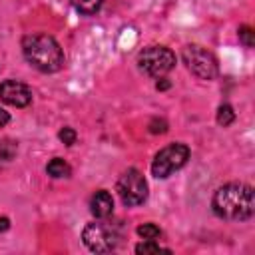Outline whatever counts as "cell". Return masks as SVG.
<instances>
[{
  "label": "cell",
  "instance_id": "cell-1",
  "mask_svg": "<svg viewBox=\"0 0 255 255\" xmlns=\"http://www.w3.org/2000/svg\"><path fill=\"white\" fill-rule=\"evenodd\" d=\"M213 213L227 221H247L255 213V193L247 183H225L215 189L211 199Z\"/></svg>",
  "mask_w": 255,
  "mask_h": 255
},
{
  "label": "cell",
  "instance_id": "cell-2",
  "mask_svg": "<svg viewBox=\"0 0 255 255\" xmlns=\"http://www.w3.org/2000/svg\"><path fill=\"white\" fill-rule=\"evenodd\" d=\"M22 54L26 62L44 72V74H54L64 68L66 56L60 44L56 42L54 36L50 34H28L22 38Z\"/></svg>",
  "mask_w": 255,
  "mask_h": 255
},
{
  "label": "cell",
  "instance_id": "cell-3",
  "mask_svg": "<svg viewBox=\"0 0 255 255\" xmlns=\"http://www.w3.org/2000/svg\"><path fill=\"white\" fill-rule=\"evenodd\" d=\"M82 239L86 247L94 253H110L120 243V229L112 221L100 219L94 223H88L82 231Z\"/></svg>",
  "mask_w": 255,
  "mask_h": 255
},
{
  "label": "cell",
  "instance_id": "cell-4",
  "mask_svg": "<svg viewBox=\"0 0 255 255\" xmlns=\"http://www.w3.org/2000/svg\"><path fill=\"white\" fill-rule=\"evenodd\" d=\"M137 66L149 78H163L175 68V54L165 46H147L137 54Z\"/></svg>",
  "mask_w": 255,
  "mask_h": 255
},
{
  "label": "cell",
  "instance_id": "cell-5",
  "mask_svg": "<svg viewBox=\"0 0 255 255\" xmlns=\"http://www.w3.org/2000/svg\"><path fill=\"white\" fill-rule=\"evenodd\" d=\"M181 60L187 66V70L199 80H215L219 74L217 58L203 46H197V44L185 46L181 52Z\"/></svg>",
  "mask_w": 255,
  "mask_h": 255
},
{
  "label": "cell",
  "instance_id": "cell-6",
  "mask_svg": "<svg viewBox=\"0 0 255 255\" xmlns=\"http://www.w3.org/2000/svg\"><path fill=\"white\" fill-rule=\"evenodd\" d=\"M187 159H189V147L185 143H169L155 153L151 161V175L157 179H165L173 171L183 167Z\"/></svg>",
  "mask_w": 255,
  "mask_h": 255
},
{
  "label": "cell",
  "instance_id": "cell-7",
  "mask_svg": "<svg viewBox=\"0 0 255 255\" xmlns=\"http://www.w3.org/2000/svg\"><path fill=\"white\" fill-rule=\"evenodd\" d=\"M116 191L126 207H135L147 199V181L141 175V171L129 167L120 175L116 183Z\"/></svg>",
  "mask_w": 255,
  "mask_h": 255
},
{
  "label": "cell",
  "instance_id": "cell-8",
  "mask_svg": "<svg viewBox=\"0 0 255 255\" xmlns=\"http://www.w3.org/2000/svg\"><path fill=\"white\" fill-rule=\"evenodd\" d=\"M0 100L14 108H26L32 102V90L18 80L0 82Z\"/></svg>",
  "mask_w": 255,
  "mask_h": 255
},
{
  "label": "cell",
  "instance_id": "cell-9",
  "mask_svg": "<svg viewBox=\"0 0 255 255\" xmlns=\"http://www.w3.org/2000/svg\"><path fill=\"white\" fill-rule=\"evenodd\" d=\"M90 211L96 219H108L114 211V197L110 191L106 189H100L92 195L90 199Z\"/></svg>",
  "mask_w": 255,
  "mask_h": 255
},
{
  "label": "cell",
  "instance_id": "cell-10",
  "mask_svg": "<svg viewBox=\"0 0 255 255\" xmlns=\"http://www.w3.org/2000/svg\"><path fill=\"white\" fill-rule=\"evenodd\" d=\"M46 173H48L50 177H56V179H60V177H70L72 167H70L62 157H54V159L48 161V165H46Z\"/></svg>",
  "mask_w": 255,
  "mask_h": 255
},
{
  "label": "cell",
  "instance_id": "cell-11",
  "mask_svg": "<svg viewBox=\"0 0 255 255\" xmlns=\"http://www.w3.org/2000/svg\"><path fill=\"white\" fill-rule=\"evenodd\" d=\"M70 2L80 14H86V16L96 14L104 4V0H70Z\"/></svg>",
  "mask_w": 255,
  "mask_h": 255
},
{
  "label": "cell",
  "instance_id": "cell-12",
  "mask_svg": "<svg viewBox=\"0 0 255 255\" xmlns=\"http://www.w3.org/2000/svg\"><path fill=\"white\" fill-rule=\"evenodd\" d=\"M233 122H235V112H233V108H231L229 104H221L219 110H217V124H219L221 128H227V126H231Z\"/></svg>",
  "mask_w": 255,
  "mask_h": 255
},
{
  "label": "cell",
  "instance_id": "cell-13",
  "mask_svg": "<svg viewBox=\"0 0 255 255\" xmlns=\"http://www.w3.org/2000/svg\"><path fill=\"white\" fill-rule=\"evenodd\" d=\"M159 251L169 253V249H163L155 239H143L141 243L135 245V253H139V255H149V253H159Z\"/></svg>",
  "mask_w": 255,
  "mask_h": 255
},
{
  "label": "cell",
  "instance_id": "cell-14",
  "mask_svg": "<svg viewBox=\"0 0 255 255\" xmlns=\"http://www.w3.org/2000/svg\"><path fill=\"white\" fill-rule=\"evenodd\" d=\"M135 231H137V235H139L141 239H157V237L161 235V229H159L155 223H141Z\"/></svg>",
  "mask_w": 255,
  "mask_h": 255
},
{
  "label": "cell",
  "instance_id": "cell-15",
  "mask_svg": "<svg viewBox=\"0 0 255 255\" xmlns=\"http://www.w3.org/2000/svg\"><path fill=\"white\" fill-rule=\"evenodd\" d=\"M239 40H241L243 46L253 48L255 46V32H253V28L251 26H241L239 28Z\"/></svg>",
  "mask_w": 255,
  "mask_h": 255
},
{
  "label": "cell",
  "instance_id": "cell-16",
  "mask_svg": "<svg viewBox=\"0 0 255 255\" xmlns=\"http://www.w3.org/2000/svg\"><path fill=\"white\" fill-rule=\"evenodd\" d=\"M58 137H60V141H62L64 145H74V143H76L78 133H76V129H74V128H62V129L58 131Z\"/></svg>",
  "mask_w": 255,
  "mask_h": 255
},
{
  "label": "cell",
  "instance_id": "cell-17",
  "mask_svg": "<svg viewBox=\"0 0 255 255\" xmlns=\"http://www.w3.org/2000/svg\"><path fill=\"white\" fill-rule=\"evenodd\" d=\"M149 131L151 133H165L167 131V122L165 120H159V118L151 120L149 122Z\"/></svg>",
  "mask_w": 255,
  "mask_h": 255
},
{
  "label": "cell",
  "instance_id": "cell-18",
  "mask_svg": "<svg viewBox=\"0 0 255 255\" xmlns=\"http://www.w3.org/2000/svg\"><path fill=\"white\" fill-rule=\"evenodd\" d=\"M8 122H10V114L4 108H0V128H4Z\"/></svg>",
  "mask_w": 255,
  "mask_h": 255
},
{
  "label": "cell",
  "instance_id": "cell-19",
  "mask_svg": "<svg viewBox=\"0 0 255 255\" xmlns=\"http://www.w3.org/2000/svg\"><path fill=\"white\" fill-rule=\"evenodd\" d=\"M10 227V219L8 217H0V231H6Z\"/></svg>",
  "mask_w": 255,
  "mask_h": 255
},
{
  "label": "cell",
  "instance_id": "cell-20",
  "mask_svg": "<svg viewBox=\"0 0 255 255\" xmlns=\"http://www.w3.org/2000/svg\"><path fill=\"white\" fill-rule=\"evenodd\" d=\"M159 80H161V82H157L155 88H157V90H167V88H169V82H165V78H159Z\"/></svg>",
  "mask_w": 255,
  "mask_h": 255
}]
</instances>
